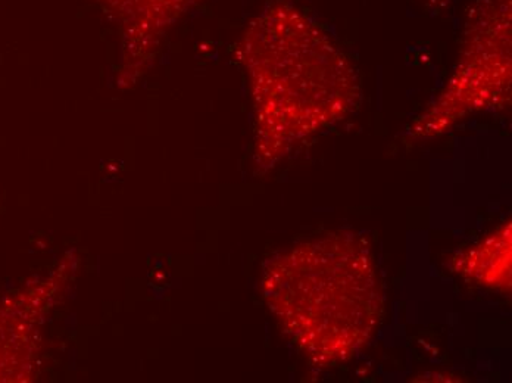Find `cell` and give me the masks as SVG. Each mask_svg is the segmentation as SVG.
Masks as SVG:
<instances>
[{"instance_id": "1", "label": "cell", "mask_w": 512, "mask_h": 383, "mask_svg": "<svg viewBox=\"0 0 512 383\" xmlns=\"http://www.w3.org/2000/svg\"><path fill=\"white\" fill-rule=\"evenodd\" d=\"M287 322L312 356L343 360L367 342L379 319L380 294L370 257L351 239L302 245L287 258Z\"/></svg>"}]
</instances>
